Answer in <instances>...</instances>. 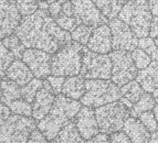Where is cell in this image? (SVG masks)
<instances>
[{"mask_svg": "<svg viewBox=\"0 0 158 143\" xmlns=\"http://www.w3.org/2000/svg\"><path fill=\"white\" fill-rule=\"evenodd\" d=\"M0 85H1V98H0V101L3 102L5 105L8 106L13 100L21 98V87L15 81L3 77L0 81Z\"/></svg>", "mask_w": 158, "mask_h": 143, "instance_id": "cell-23", "label": "cell"}, {"mask_svg": "<svg viewBox=\"0 0 158 143\" xmlns=\"http://www.w3.org/2000/svg\"><path fill=\"white\" fill-rule=\"evenodd\" d=\"M13 60V54L3 45L2 41L0 40V79H2L6 76V70Z\"/></svg>", "mask_w": 158, "mask_h": 143, "instance_id": "cell-31", "label": "cell"}, {"mask_svg": "<svg viewBox=\"0 0 158 143\" xmlns=\"http://www.w3.org/2000/svg\"><path fill=\"white\" fill-rule=\"evenodd\" d=\"M0 98H1V85H0Z\"/></svg>", "mask_w": 158, "mask_h": 143, "instance_id": "cell-51", "label": "cell"}, {"mask_svg": "<svg viewBox=\"0 0 158 143\" xmlns=\"http://www.w3.org/2000/svg\"><path fill=\"white\" fill-rule=\"evenodd\" d=\"M147 2L153 17H158V0H148Z\"/></svg>", "mask_w": 158, "mask_h": 143, "instance_id": "cell-43", "label": "cell"}, {"mask_svg": "<svg viewBox=\"0 0 158 143\" xmlns=\"http://www.w3.org/2000/svg\"><path fill=\"white\" fill-rule=\"evenodd\" d=\"M86 143H110V137L106 133L98 132V134H95L94 137L89 139Z\"/></svg>", "mask_w": 158, "mask_h": 143, "instance_id": "cell-40", "label": "cell"}, {"mask_svg": "<svg viewBox=\"0 0 158 143\" xmlns=\"http://www.w3.org/2000/svg\"><path fill=\"white\" fill-rule=\"evenodd\" d=\"M149 37L152 39H155L158 37V17H153L149 29Z\"/></svg>", "mask_w": 158, "mask_h": 143, "instance_id": "cell-41", "label": "cell"}, {"mask_svg": "<svg viewBox=\"0 0 158 143\" xmlns=\"http://www.w3.org/2000/svg\"><path fill=\"white\" fill-rule=\"evenodd\" d=\"M87 49L95 53L107 54L112 51V34L107 23L94 28L86 44Z\"/></svg>", "mask_w": 158, "mask_h": 143, "instance_id": "cell-16", "label": "cell"}, {"mask_svg": "<svg viewBox=\"0 0 158 143\" xmlns=\"http://www.w3.org/2000/svg\"><path fill=\"white\" fill-rule=\"evenodd\" d=\"M6 78L18 84L20 87L28 84L34 77L30 68L21 58H15L6 70Z\"/></svg>", "mask_w": 158, "mask_h": 143, "instance_id": "cell-17", "label": "cell"}, {"mask_svg": "<svg viewBox=\"0 0 158 143\" xmlns=\"http://www.w3.org/2000/svg\"><path fill=\"white\" fill-rule=\"evenodd\" d=\"M100 132L112 134L121 131L129 117V109L119 100L108 102L94 110Z\"/></svg>", "mask_w": 158, "mask_h": 143, "instance_id": "cell-7", "label": "cell"}, {"mask_svg": "<svg viewBox=\"0 0 158 143\" xmlns=\"http://www.w3.org/2000/svg\"><path fill=\"white\" fill-rule=\"evenodd\" d=\"M137 83L146 93H153L158 88V62L152 61L147 67L139 70L136 75Z\"/></svg>", "mask_w": 158, "mask_h": 143, "instance_id": "cell-18", "label": "cell"}, {"mask_svg": "<svg viewBox=\"0 0 158 143\" xmlns=\"http://www.w3.org/2000/svg\"><path fill=\"white\" fill-rule=\"evenodd\" d=\"M154 114H155V118H156V121H157V125H158V104L155 105L154 107Z\"/></svg>", "mask_w": 158, "mask_h": 143, "instance_id": "cell-46", "label": "cell"}, {"mask_svg": "<svg viewBox=\"0 0 158 143\" xmlns=\"http://www.w3.org/2000/svg\"><path fill=\"white\" fill-rule=\"evenodd\" d=\"M110 143H133L132 140L126 135V133L123 131H117V132H114L110 137Z\"/></svg>", "mask_w": 158, "mask_h": 143, "instance_id": "cell-38", "label": "cell"}, {"mask_svg": "<svg viewBox=\"0 0 158 143\" xmlns=\"http://www.w3.org/2000/svg\"><path fill=\"white\" fill-rule=\"evenodd\" d=\"M92 1L103 13V16L107 18V20H112L114 18H117V14L121 11L122 7L129 0H92Z\"/></svg>", "mask_w": 158, "mask_h": 143, "instance_id": "cell-22", "label": "cell"}, {"mask_svg": "<svg viewBox=\"0 0 158 143\" xmlns=\"http://www.w3.org/2000/svg\"><path fill=\"white\" fill-rule=\"evenodd\" d=\"M122 130L126 133L133 143H148L150 139V132L140 122L139 119L135 117L127 118Z\"/></svg>", "mask_w": 158, "mask_h": 143, "instance_id": "cell-19", "label": "cell"}, {"mask_svg": "<svg viewBox=\"0 0 158 143\" xmlns=\"http://www.w3.org/2000/svg\"><path fill=\"white\" fill-rule=\"evenodd\" d=\"M146 1H148V0H146Z\"/></svg>", "mask_w": 158, "mask_h": 143, "instance_id": "cell-52", "label": "cell"}, {"mask_svg": "<svg viewBox=\"0 0 158 143\" xmlns=\"http://www.w3.org/2000/svg\"><path fill=\"white\" fill-rule=\"evenodd\" d=\"M40 0H16V6L21 17L30 16L39 9Z\"/></svg>", "mask_w": 158, "mask_h": 143, "instance_id": "cell-32", "label": "cell"}, {"mask_svg": "<svg viewBox=\"0 0 158 143\" xmlns=\"http://www.w3.org/2000/svg\"><path fill=\"white\" fill-rule=\"evenodd\" d=\"M42 84H43L42 79L33 77L28 84H26L24 86H21V98L24 99L26 101L32 104L38 90L42 87Z\"/></svg>", "mask_w": 158, "mask_h": 143, "instance_id": "cell-27", "label": "cell"}, {"mask_svg": "<svg viewBox=\"0 0 158 143\" xmlns=\"http://www.w3.org/2000/svg\"><path fill=\"white\" fill-rule=\"evenodd\" d=\"M79 75L84 79H110L112 75L110 55L92 52L84 47Z\"/></svg>", "mask_w": 158, "mask_h": 143, "instance_id": "cell-8", "label": "cell"}, {"mask_svg": "<svg viewBox=\"0 0 158 143\" xmlns=\"http://www.w3.org/2000/svg\"><path fill=\"white\" fill-rule=\"evenodd\" d=\"M85 91V81L81 76H70L64 79L61 94L72 99H81Z\"/></svg>", "mask_w": 158, "mask_h": 143, "instance_id": "cell-20", "label": "cell"}, {"mask_svg": "<svg viewBox=\"0 0 158 143\" xmlns=\"http://www.w3.org/2000/svg\"><path fill=\"white\" fill-rule=\"evenodd\" d=\"M56 99V94L53 93L49 81H43L42 87L38 90L37 95L32 101V118L34 120L43 119L52 108V105Z\"/></svg>", "mask_w": 158, "mask_h": 143, "instance_id": "cell-14", "label": "cell"}, {"mask_svg": "<svg viewBox=\"0 0 158 143\" xmlns=\"http://www.w3.org/2000/svg\"><path fill=\"white\" fill-rule=\"evenodd\" d=\"M45 79L49 81V84H50L51 88H52L54 94L56 95L61 94V91H62V86H63L64 79H65L63 76H54V75L50 76L49 75Z\"/></svg>", "mask_w": 158, "mask_h": 143, "instance_id": "cell-36", "label": "cell"}, {"mask_svg": "<svg viewBox=\"0 0 158 143\" xmlns=\"http://www.w3.org/2000/svg\"><path fill=\"white\" fill-rule=\"evenodd\" d=\"M38 121L31 117L15 114L0 101V143H27Z\"/></svg>", "mask_w": 158, "mask_h": 143, "instance_id": "cell-3", "label": "cell"}, {"mask_svg": "<svg viewBox=\"0 0 158 143\" xmlns=\"http://www.w3.org/2000/svg\"><path fill=\"white\" fill-rule=\"evenodd\" d=\"M119 91H121V97L126 98L132 104H135L144 94V89L142 88V86L134 79L122 86Z\"/></svg>", "mask_w": 158, "mask_h": 143, "instance_id": "cell-25", "label": "cell"}, {"mask_svg": "<svg viewBox=\"0 0 158 143\" xmlns=\"http://www.w3.org/2000/svg\"><path fill=\"white\" fill-rule=\"evenodd\" d=\"M54 20H56V22L58 23V26H60L61 29H63L64 31H68V32H70V33H71L74 29H75V26H77V22L74 17L66 16V14H63V13H61V12Z\"/></svg>", "mask_w": 158, "mask_h": 143, "instance_id": "cell-34", "label": "cell"}, {"mask_svg": "<svg viewBox=\"0 0 158 143\" xmlns=\"http://www.w3.org/2000/svg\"><path fill=\"white\" fill-rule=\"evenodd\" d=\"M61 9H62V3H61L59 0H56V1H54V2L49 3L48 12H49V14H50L53 19H56V17L60 14Z\"/></svg>", "mask_w": 158, "mask_h": 143, "instance_id": "cell-39", "label": "cell"}, {"mask_svg": "<svg viewBox=\"0 0 158 143\" xmlns=\"http://www.w3.org/2000/svg\"><path fill=\"white\" fill-rule=\"evenodd\" d=\"M44 1H47L48 3H51V2H54V1H56V0H44Z\"/></svg>", "mask_w": 158, "mask_h": 143, "instance_id": "cell-47", "label": "cell"}, {"mask_svg": "<svg viewBox=\"0 0 158 143\" xmlns=\"http://www.w3.org/2000/svg\"><path fill=\"white\" fill-rule=\"evenodd\" d=\"M137 46L142 49L143 51H145L149 57L152 58V61H156L158 62V47L156 45L155 41L150 37H145L140 38L138 40V45Z\"/></svg>", "mask_w": 158, "mask_h": 143, "instance_id": "cell-30", "label": "cell"}, {"mask_svg": "<svg viewBox=\"0 0 158 143\" xmlns=\"http://www.w3.org/2000/svg\"><path fill=\"white\" fill-rule=\"evenodd\" d=\"M54 140L56 143H86L85 139H83L81 133L77 130L74 120L70 121L59 131Z\"/></svg>", "mask_w": 158, "mask_h": 143, "instance_id": "cell-21", "label": "cell"}, {"mask_svg": "<svg viewBox=\"0 0 158 143\" xmlns=\"http://www.w3.org/2000/svg\"><path fill=\"white\" fill-rule=\"evenodd\" d=\"M154 41H155L156 45H157V47H158V37H157V38H155V40H154Z\"/></svg>", "mask_w": 158, "mask_h": 143, "instance_id": "cell-48", "label": "cell"}, {"mask_svg": "<svg viewBox=\"0 0 158 143\" xmlns=\"http://www.w3.org/2000/svg\"><path fill=\"white\" fill-rule=\"evenodd\" d=\"M61 13L66 14V16L74 17L73 14V5H72L71 0H68L65 2L62 3V9H61Z\"/></svg>", "mask_w": 158, "mask_h": 143, "instance_id": "cell-42", "label": "cell"}, {"mask_svg": "<svg viewBox=\"0 0 158 143\" xmlns=\"http://www.w3.org/2000/svg\"><path fill=\"white\" fill-rule=\"evenodd\" d=\"M110 29L112 34V49L116 51L132 52L138 45V38L134 34L132 29L118 18L110 21Z\"/></svg>", "mask_w": 158, "mask_h": 143, "instance_id": "cell-11", "label": "cell"}, {"mask_svg": "<svg viewBox=\"0 0 158 143\" xmlns=\"http://www.w3.org/2000/svg\"><path fill=\"white\" fill-rule=\"evenodd\" d=\"M138 118H139L140 122L145 125V128L149 132H155L158 129V125H157V121H156L155 114H154V112L152 110L140 113Z\"/></svg>", "mask_w": 158, "mask_h": 143, "instance_id": "cell-35", "label": "cell"}, {"mask_svg": "<svg viewBox=\"0 0 158 143\" xmlns=\"http://www.w3.org/2000/svg\"><path fill=\"white\" fill-rule=\"evenodd\" d=\"M117 18L127 24L138 39L149 37L153 14L146 0H129L122 7Z\"/></svg>", "mask_w": 158, "mask_h": 143, "instance_id": "cell-5", "label": "cell"}, {"mask_svg": "<svg viewBox=\"0 0 158 143\" xmlns=\"http://www.w3.org/2000/svg\"><path fill=\"white\" fill-rule=\"evenodd\" d=\"M152 96H153V98H154V100H155L156 104H158V88L155 89V90L153 91Z\"/></svg>", "mask_w": 158, "mask_h": 143, "instance_id": "cell-45", "label": "cell"}, {"mask_svg": "<svg viewBox=\"0 0 158 143\" xmlns=\"http://www.w3.org/2000/svg\"><path fill=\"white\" fill-rule=\"evenodd\" d=\"M27 143H48V139L38 128H34L30 132Z\"/></svg>", "mask_w": 158, "mask_h": 143, "instance_id": "cell-37", "label": "cell"}, {"mask_svg": "<svg viewBox=\"0 0 158 143\" xmlns=\"http://www.w3.org/2000/svg\"><path fill=\"white\" fill-rule=\"evenodd\" d=\"M81 101L59 94L54 99L50 111L43 119L38 121L37 128L48 140H53L59 131L75 118L81 109Z\"/></svg>", "mask_w": 158, "mask_h": 143, "instance_id": "cell-2", "label": "cell"}, {"mask_svg": "<svg viewBox=\"0 0 158 143\" xmlns=\"http://www.w3.org/2000/svg\"><path fill=\"white\" fill-rule=\"evenodd\" d=\"M59 1H60L61 3H63V2H65V1H68V0H59Z\"/></svg>", "mask_w": 158, "mask_h": 143, "instance_id": "cell-49", "label": "cell"}, {"mask_svg": "<svg viewBox=\"0 0 158 143\" xmlns=\"http://www.w3.org/2000/svg\"><path fill=\"white\" fill-rule=\"evenodd\" d=\"M8 107L10 111L15 114L23 116V117H31L32 116V105L22 98L13 100L8 105Z\"/></svg>", "mask_w": 158, "mask_h": 143, "instance_id": "cell-28", "label": "cell"}, {"mask_svg": "<svg viewBox=\"0 0 158 143\" xmlns=\"http://www.w3.org/2000/svg\"><path fill=\"white\" fill-rule=\"evenodd\" d=\"M50 143H56V140L53 139V140H50Z\"/></svg>", "mask_w": 158, "mask_h": 143, "instance_id": "cell-50", "label": "cell"}, {"mask_svg": "<svg viewBox=\"0 0 158 143\" xmlns=\"http://www.w3.org/2000/svg\"><path fill=\"white\" fill-rule=\"evenodd\" d=\"M155 105L156 102L154 100L153 96L149 93H146V94L144 93L143 96L135 104H133V106L129 108V114L135 118L139 117V114L143 113V112L153 110Z\"/></svg>", "mask_w": 158, "mask_h": 143, "instance_id": "cell-24", "label": "cell"}, {"mask_svg": "<svg viewBox=\"0 0 158 143\" xmlns=\"http://www.w3.org/2000/svg\"><path fill=\"white\" fill-rule=\"evenodd\" d=\"M148 143H158V130L153 132V134H150V139Z\"/></svg>", "mask_w": 158, "mask_h": 143, "instance_id": "cell-44", "label": "cell"}, {"mask_svg": "<svg viewBox=\"0 0 158 143\" xmlns=\"http://www.w3.org/2000/svg\"><path fill=\"white\" fill-rule=\"evenodd\" d=\"M131 55H132V58L134 61V64L137 70H143V68L147 67L152 62V58L149 57V55L139 47H136V49L133 50L131 52Z\"/></svg>", "mask_w": 158, "mask_h": 143, "instance_id": "cell-33", "label": "cell"}, {"mask_svg": "<svg viewBox=\"0 0 158 143\" xmlns=\"http://www.w3.org/2000/svg\"><path fill=\"white\" fill-rule=\"evenodd\" d=\"M92 31L93 29L90 26H84V24H77L70 34H71V39L73 41L77 42L82 45H86L91 34H92Z\"/></svg>", "mask_w": 158, "mask_h": 143, "instance_id": "cell-29", "label": "cell"}, {"mask_svg": "<svg viewBox=\"0 0 158 143\" xmlns=\"http://www.w3.org/2000/svg\"><path fill=\"white\" fill-rule=\"evenodd\" d=\"M119 87L110 79H86L81 104L91 108H98L108 102L119 100Z\"/></svg>", "mask_w": 158, "mask_h": 143, "instance_id": "cell-6", "label": "cell"}, {"mask_svg": "<svg viewBox=\"0 0 158 143\" xmlns=\"http://www.w3.org/2000/svg\"><path fill=\"white\" fill-rule=\"evenodd\" d=\"M112 61L111 79L114 84L122 87L128 81H133L137 75V68L134 64L131 52L116 51L110 53Z\"/></svg>", "mask_w": 158, "mask_h": 143, "instance_id": "cell-9", "label": "cell"}, {"mask_svg": "<svg viewBox=\"0 0 158 143\" xmlns=\"http://www.w3.org/2000/svg\"><path fill=\"white\" fill-rule=\"evenodd\" d=\"M83 51L84 46L75 41L63 45L51 57V75L63 77L79 75Z\"/></svg>", "mask_w": 158, "mask_h": 143, "instance_id": "cell-4", "label": "cell"}, {"mask_svg": "<svg viewBox=\"0 0 158 143\" xmlns=\"http://www.w3.org/2000/svg\"><path fill=\"white\" fill-rule=\"evenodd\" d=\"M1 41H2L3 45L12 53L15 58H21L22 54L26 51V46L22 44V42L20 41V39L17 37L16 34H10L8 37L3 38Z\"/></svg>", "mask_w": 158, "mask_h": 143, "instance_id": "cell-26", "label": "cell"}, {"mask_svg": "<svg viewBox=\"0 0 158 143\" xmlns=\"http://www.w3.org/2000/svg\"><path fill=\"white\" fill-rule=\"evenodd\" d=\"M21 18L16 0H0V40L15 33Z\"/></svg>", "mask_w": 158, "mask_h": 143, "instance_id": "cell-13", "label": "cell"}, {"mask_svg": "<svg viewBox=\"0 0 158 143\" xmlns=\"http://www.w3.org/2000/svg\"><path fill=\"white\" fill-rule=\"evenodd\" d=\"M74 119V123L77 125V130L85 140H89L100 132L98 121L95 118V112L91 107H81Z\"/></svg>", "mask_w": 158, "mask_h": 143, "instance_id": "cell-15", "label": "cell"}, {"mask_svg": "<svg viewBox=\"0 0 158 143\" xmlns=\"http://www.w3.org/2000/svg\"><path fill=\"white\" fill-rule=\"evenodd\" d=\"M71 2L77 24H84L94 29L107 23V18L103 16L92 0H71Z\"/></svg>", "mask_w": 158, "mask_h": 143, "instance_id": "cell-10", "label": "cell"}, {"mask_svg": "<svg viewBox=\"0 0 158 143\" xmlns=\"http://www.w3.org/2000/svg\"><path fill=\"white\" fill-rule=\"evenodd\" d=\"M15 34L26 49L42 50L49 54H54L72 41L70 32L61 29L48 10L43 9H38L30 16L22 17Z\"/></svg>", "mask_w": 158, "mask_h": 143, "instance_id": "cell-1", "label": "cell"}, {"mask_svg": "<svg viewBox=\"0 0 158 143\" xmlns=\"http://www.w3.org/2000/svg\"><path fill=\"white\" fill-rule=\"evenodd\" d=\"M51 54L38 49H26L21 60L30 68L34 77L47 78L51 75Z\"/></svg>", "mask_w": 158, "mask_h": 143, "instance_id": "cell-12", "label": "cell"}]
</instances>
